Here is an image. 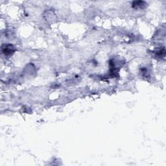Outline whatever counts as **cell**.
<instances>
[{"label":"cell","mask_w":166,"mask_h":166,"mask_svg":"<svg viewBox=\"0 0 166 166\" xmlns=\"http://www.w3.org/2000/svg\"><path fill=\"white\" fill-rule=\"evenodd\" d=\"M2 51L6 55H11L15 52V47L11 44H5L2 46Z\"/></svg>","instance_id":"cell-1"},{"label":"cell","mask_w":166,"mask_h":166,"mask_svg":"<svg viewBox=\"0 0 166 166\" xmlns=\"http://www.w3.org/2000/svg\"><path fill=\"white\" fill-rule=\"evenodd\" d=\"M147 3L143 1H134L133 2L132 7L135 9H142L147 7Z\"/></svg>","instance_id":"cell-2"}]
</instances>
